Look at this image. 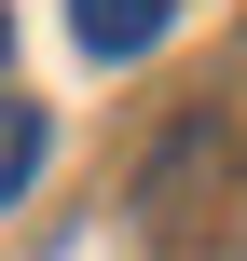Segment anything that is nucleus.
<instances>
[{"label":"nucleus","mask_w":247,"mask_h":261,"mask_svg":"<svg viewBox=\"0 0 247 261\" xmlns=\"http://www.w3.org/2000/svg\"><path fill=\"white\" fill-rule=\"evenodd\" d=\"M0 55H14V0H0Z\"/></svg>","instance_id":"nucleus-3"},{"label":"nucleus","mask_w":247,"mask_h":261,"mask_svg":"<svg viewBox=\"0 0 247 261\" xmlns=\"http://www.w3.org/2000/svg\"><path fill=\"white\" fill-rule=\"evenodd\" d=\"M41 151H55V124H41V96H0V206L41 179Z\"/></svg>","instance_id":"nucleus-2"},{"label":"nucleus","mask_w":247,"mask_h":261,"mask_svg":"<svg viewBox=\"0 0 247 261\" xmlns=\"http://www.w3.org/2000/svg\"><path fill=\"white\" fill-rule=\"evenodd\" d=\"M165 14H179V0H69V41L124 69V55H151V41H165Z\"/></svg>","instance_id":"nucleus-1"}]
</instances>
